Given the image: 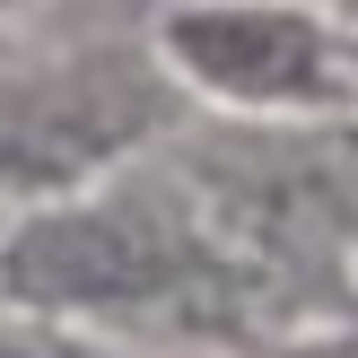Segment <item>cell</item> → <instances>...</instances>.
I'll use <instances>...</instances> for the list:
<instances>
[{"mask_svg": "<svg viewBox=\"0 0 358 358\" xmlns=\"http://www.w3.org/2000/svg\"><path fill=\"white\" fill-rule=\"evenodd\" d=\"M175 271H184V254L149 210H52L9 245V280L27 297H62V306L149 297Z\"/></svg>", "mask_w": 358, "mask_h": 358, "instance_id": "cell-1", "label": "cell"}, {"mask_svg": "<svg viewBox=\"0 0 358 358\" xmlns=\"http://www.w3.org/2000/svg\"><path fill=\"white\" fill-rule=\"evenodd\" d=\"M157 122V87L122 62H87L70 79H52L44 96H27L0 131V175L9 184H62V175L114 157L122 140H140Z\"/></svg>", "mask_w": 358, "mask_h": 358, "instance_id": "cell-2", "label": "cell"}, {"mask_svg": "<svg viewBox=\"0 0 358 358\" xmlns=\"http://www.w3.org/2000/svg\"><path fill=\"white\" fill-rule=\"evenodd\" d=\"M166 44L192 79L227 87V96H254V105H315L341 87L332 44L289 9H201V17H175Z\"/></svg>", "mask_w": 358, "mask_h": 358, "instance_id": "cell-3", "label": "cell"}]
</instances>
